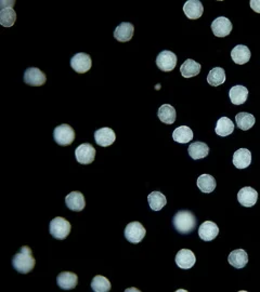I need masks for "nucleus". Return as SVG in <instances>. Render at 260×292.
I'll return each instance as SVG.
<instances>
[{
	"mask_svg": "<svg viewBox=\"0 0 260 292\" xmlns=\"http://www.w3.org/2000/svg\"><path fill=\"white\" fill-rule=\"evenodd\" d=\"M95 140L96 143L102 146V147H108L111 146L114 143L116 140V134L113 131V129H111L109 127L100 128L95 132Z\"/></svg>",
	"mask_w": 260,
	"mask_h": 292,
	"instance_id": "obj_10",
	"label": "nucleus"
},
{
	"mask_svg": "<svg viewBox=\"0 0 260 292\" xmlns=\"http://www.w3.org/2000/svg\"><path fill=\"white\" fill-rule=\"evenodd\" d=\"M228 261L232 266L240 269L245 267L248 263V255L243 249H236L229 254Z\"/></svg>",
	"mask_w": 260,
	"mask_h": 292,
	"instance_id": "obj_24",
	"label": "nucleus"
},
{
	"mask_svg": "<svg viewBox=\"0 0 260 292\" xmlns=\"http://www.w3.org/2000/svg\"><path fill=\"white\" fill-rule=\"evenodd\" d=\"M219 234V227L212 221H205L199 229V236L204 241L214 240Z\"/></svg>",
	"mask_w": 260,
	"mask_h": 292,
	"instance_id": "obj_15",
	"label": "nucleus"
},
{
	"mask_svg": "<svg viewBox=\"0 0 260 292\" xmlns=\"http://www.w3.org/2000/svg\"><path fill=\"white\" fill-rule=\"evenodd\" d=\"M231 58L237 65H243V64H246L250 60L249 49L246 46L237 45L232 49Z\"/></svg>",
	"mask_w": 260,
	"mask_h": 292,
	"instance_id": "obj_22",
	"label": "nucleus"
},
{
	"mask_svg": "<svg viewBox=\"0 0 260 292\" xmlns=\"http://www.w3.org/2000/svg\"><path fill=\"white\" fill-rule=\"evenodd\" d=\"M96 148L90 143H82L75 151V157L81 165H90L96 158Z\"/></svg>",
	"mask_w": 260,
	"mask_h": 292,
	"instance_id": "obj_6",
	"label": "nucleus"
},
{
	"mask_svg": "<svg viewBox=\"0 0 260 292\" xmlns=\"http://www.w3.org/2000/svg\"><path fill=\"white\" fill-rule=\"evenodd\" d=\"M215 131H216V133L218 135H219V137L226 138V137H228V135L233 133V131H234V124L230 118L221 117L217 122Z\"/></svg>",
	"mask_w": 260,
	"mask_h": 292,
	"instance_id": "obj_28",
	"label": "nucleus"
},
{
	"mask_svg": "<svg viewBox=\"0 0 260 292\" xmlns=\"http://www.w3.org/2000/svg\"><path fill=\"white\" fill-rule=\"evenodd\" d=\"M13 5H15V2H9L8 7H6L4 4H2V10H0V24L4 27H11L16 23L17 13L12 8Z\"/></svg>",
	"mask_w": 260,
	"mask_h": 292,
	"instance_id": "obj_16",
	"label": "nucleus"
},
{
	"mask_svg": "<svg viewBox=\"0 0 260 292\" xmlns=\"http://www.w3.org/2000/svg\"><path fill=\"white\" fill-rule=\"evenodd\" d=\"M91 288L95 292H109L111 290V282L107 277L97 275L91 281Z\"/></svg>",
	"mask_w": 260,
	"mask_h": 292,
	"instance_id": "obj_33",
	"label": "nucleus"
},
{
	"mask_svg": "<svg viewBox=\"0 0 260 292\" xmlns=\"http://www.w3.org/2000/svg\"><path fill=\"white\" fill-rule=\"evenodd\" d=\"M172 139L177 143L187 144L193 140V131L188 126H181L172 132Z\"/></svg>",
	"mask_w": 260,
	"mask_h": 292,
	"instance_id": "obj_27",
	"label": "nucleus"
},
{
	"mask_svg": "<svg viewBox=\"0 0 260 292\" xmlns=\"http://www.w3.org/2000/svg\"><path fill=\"white\" fill-rule=\"evenodd\" d=\"M198 187L203 193H212L216 188V180L210 174H202L198 179Z\"/></svg>",
	"mask_w": 260,
	"mask_h": 292,
	"instance_id": "obj_32",
	"label": "nucleus"
},
{
	"mask_svg": "<svg viewBox=\"0 0 260 292\" xmlns=\"http://www.w3.org/2000/svg\"><path fill=\"white\" fill-rule=\"evenodd\" d=\"M229 96L231 100V103L234 105H241L247 101L248 98V90L244 85L237 84L232 87L229 91Z\"/></svg>",
	"mask_w": 260,
	"mask_h": 292,
	"instance_id": "obj_20",
	"label": "nucleus"
},
{
	"mask_svg": "<svg viewBox=\"0 0 260 292\" xmlns=\"http://www.w3.org/2000/svg\"><path fill=\"white\" fill-rule=\"evenodd\" d=\"M212 31L216 37H227L232 31L231 21L226 17L217 18L212 23Z\"/></svg>",
	"mask_w": 260,
	"mask_h": 292,
	"instance_id": "obj_12",
	"label": "nucleus"
},
{
	"mask_svg": "<svg viewBox=\"0 0 260 292\" xmlns=\"http://www.w3.org/2000/svg\"><path fill=\"white\" fill-rule=\"evenodd\" d=\"M233 165L237 169H245L251 163V153L247 148H240L233 155Z\"/></svg>",
	"mask_w": 260,
	"mask_h": 292,
	"instance_id": "obj_21",
	"label": "nucleus"
},
{
	"mask_svg": "<svg viewBox=\"0 0 260 292\" xmlns=\"http://www.w3.org/2000/svg\"><path fill=\"white\" fill-rule=\"evenodd\" d=\"M58 286L63 290H72L78 283V276L72 272H62L57 277Z\"/></svg>",
	"mask_w": 260,
	"mask_h": 292,
	"instance_id": "obj_17",
	"label": "nucleus"
},
{
	"mask_svg": "<svg viewBox=\"0 0 260 292\" xmlns=\"http://www.w3.org/2000/svg\"><path fill=\"white\" fill-rule=\"evenodd\" d=\"M71 223L62 217H57L51 220L50 226H49V231H50L51 236L59 240H64L68 236L69 233H71Z\"/></svg>",
	"mask_w": 260,
	"mask_h": 292,
	"instance_id": "obj_3",
	"label": "nucleus"
},
{
	"mask_svg": "<svg viewBox=\"0 0 260 292\" xmlns=\"http://www.w3.org/2000/svg\"><path fill=\"white\" fill-rule=\"evenodd\" d=\"M93 61H91L90 55L87 53H77L71 60V66L78 74H85L91 68Z\"/></svg>",
	"mask_w": 260,
	"mask_h": 292,
	"instance_id": "obj_9",
	"label": "nucleus"
},
{
	"mask_svg": "<svg viewBox=\"0 0 260 292\" xmlns=\"http://www.w3.org/2000/svg\"><path fill=\"white\" fill-rule=\"evenodd\" d=\"M177 55L174 52L164 50L157 55L156 65L161 72H171L177 65Z\"/></svg>",
	"mask_w": 260,
	"mask_h": 292,
	"instance_id": "obj_7",
	"label": "nucleus"
},
{
	"mask_svg": "<svg viewBox=\"0 0 260 292\" xmlns=\"http://www.w3.org/2000/svg\"><path fill=\"white\" fill-rule=\"evenodd\" d=\"M174 227L178 233L188 235L192 233L196 227V218L194 213L189 210H180L172 219Z\"/></svg>",
	"mask_w": 260,
	"mask_h": 292,
	"instance_id": "obj_2",
	"label": "nucleus"
},
{
	"mask_svg": "<svg viewBox=\"0 0 260 292\" xmlns=\"http://www.w3.org/2000/svg\"><path fill=\"white\" fill-rule=\"evenodd\" d=\"M196 262L195 254L189 249H181L176 255V264L182 269H190Z\"/></svg>",
	"mask_w": 260,
	"mask_h": 292,
	"instance_id": "obj_13",
	"label": "nucleus"
},
{
	"mask_svg": "<svg viewBox=\"0 0 260 292\" xmlns=\"http://www.w3.org/2000/svg\"><path fill=\"white\" fill-rule=\"evenodd\" d=\"M147 202H149V205L152 210L159 211L166 206L167 199L163 193L155 190L152 191V193L147 196Z\"/></svg>",
	"mask_w": 260,
	"mask_h": 292,
	"instance_id": "obj_31",
	"label": "nucleus"
},
{
	"mask_svg": "<svg viewBox=\"0 0 260 292\" xmlns=\"http://www.w3.org/2000/svg\"><path fill=\"white\" fill-rule=\"evenodd\" d=\"M201 64L195 62L194 60L191 59H188L186 60L184 63H182V65L180 66V73L182 75V77L185 78H192L198 76L201 72Z\"/></svg>",
	"mask_w": 260,
	"mask_h": 292,
	"instance_id": "obj_25",
	"label": "nucleus"
},
{
	"mask_svg": "<svg viewBox=\"0 0 260 292\" xmlns=\"http://www.w3.org/2000/svg\"><path fill=\"white\" fill-rule=\"evenodd\" d=\"M145 229L140 222H130L125 229V237L131 244L141 243L145 237Z\"/></svg>",
	"mask_w": 260,
	"mask_h": 292,
	"instance_id": "obj_5",
	"label": "nucleus"
},
{
	"mask_svg": "<svg viewBox=\"0 0 260 292\" xmlns=\"http://www.w3.org/2000/svg\"><path fill=\"white\" fill-rule=\"evenodd\" d=\"M249 5L252 10L257 13H260V0H251Z\"/></svg>",
	"mask_w": 260,
	"mask_h": 292,
	"instance_id": "obj_34",
	"label": "nucleus"
},
{
	"mask_svg": "<svg viewBox=\"0 0 260 292\" xmlns=\"http://www.w3.org/2000/svg\"><path fill=\"white\" fill-rule=\"evenodd\" d=\"M35 264H36V260L33 256V251L29 246H23L12 259L13 267L21 274L32 272Z\"/></svg>",
	"mask_w": 260,
	"mask_h": 292,
	"instance_id": "obj_1",
	"label": "nucleus"
},
{
	"mask_svg": "<svg viewBox=\"0 0 260 292\" xmlns=\"http://www.w3.org/2000/svg\"><path fill=\"white\" fill-rule=\"evenodd\" d=\"M227 79L226 72L222 67H214L207 75V82L213 85V87H218V85H221L224 83Z\"/></svg>",
	"mask_w": 260,
	"mask_h": 292,
	"instance_id": "obj_29",
	"label": "nucleus"
},
{
	"mask_svg": "<svg viewBox=\"0 0 260 292\" xmlns=\"http://www.w3.org/2000/svg\"><path fill=\"white\" fill-rule=\"evenodd\" d=\"M53 139L57 143L61 146H68L71 145L75 140V131L73 128L63 124L58 126L53 131Z\"/></svg>",
	"mask_w": 260,
	"mask_h": 292,
	"instance_id": "obj_4",
	"label": "nucleus"
},
{
	"mask_svg": "<svg viewBox=\"0 0 260 292\" xmlns=\"http://www.w3.org/2000/svg\"><path fill=\"white\" fill-rule=\"evenodd\" d=\"M23 80L26 84L33 85V87H40L44 85L47 81V77L44 72L37 67H30L25 70Z\"/></svg>",
	"mask_w": 260,
	"mask_h": 292,
	"instance_id": "obj_8",
	"label": "nucleus"
},
{
	"mask_svg": "<svg viewBox=\"0 0 260 292\" xmlns=\"http://www.w3.org/2000/svg\"><path fill=\"white\" fill-rule=\"evenodd\" d=\"M66 207L75 212H79L85 209L86 202L85 197L80 193V191H72L65 197Z\"/></svg>",
	"mask_w": 260,
	"mask_h": 292,
	"instance_id": "obj_14",
	"label": "nucleus"
},
{
	"mask_svg": "<svg viewBox=\"0 0 260 292\" xmlns=\"http://www.w3.org/2000/svg\"><path fill=\"white\" fill-rule=\"evenodd\" d=\"M257 199H258L257 190L249 186L241 188L240 191L237 193L238 203H240L243 207H246V208L254 207L257 203Z\"/></svg>",
	"mask_w": 260,
	"mask_h": 292,
	"instance_id": "obj_11",
	"label": "nucleus"
},
{
	"mask_svg": "<svg viewBox=\"0 0 260 292\" xmlns=\"http://www.w3.org/2000/svg\"><path fill=\"white\" fill-rule=\"evenodd\" d=\"M235 122H236V126L238 129L246 131V130L251 129V127L255 125L256 119L254 115H251V114L242 112V113H238L235 116Z\"/></svg>",
	"mask_w": 260,
	"mask_h": 292,
	"instance_id": "obj_30",
	"label": "nucleus"
},
{
	"mask_svg": "<svg viewBox=\"0 0 260 292\" xmlns=\"http://www.w3.org/2000/svg\"><path fill=\"white\" fill-rule=\"evenodd\" d=\"M188 152L190 157L194 160L205 158L209 154V147L206 143L204 142H194V143H191L188 148Z\"/></svg>",
	"mask_w": 260,
	"mask_h": 292,
	"instance_id": "obj_23",
	"label": "nucleus"
},
{
	"mask_svg": "<svg viewBox=\"0 0 260 292\" xmlns=\"http://www.w3.org/2000/svg\"><path fill=\"white\" fill-rule=\"evenodd\" d=\"M157 116L161 123L166 125H172L176 122V110L170 104H163L158 109Z\"/></svg>",
	"mask_w": 260,
	"mask_h": 292,
	"instance_id": "obj_26",
	"label": "nucleus"
},
{
	"mask_svg": "<svg viewBox=\"0 0 260 292\" xmlns=\"http://www.w3.org/2000/svg\"><path fill=\"white\" fill-rule=\"evenodd\" d=\"M133 33H135L133 25L128 22H123L115 28L114 38L119 42H127L131 40Z\"/></svg>",
	"mask_w": 260,
	"mask_h": 292,
	"instance_id": "obj_19",
	"label": "nucleus"
},
{
	"mask_svg": "<svg viewBox=\"0 0 260 292\" xmlns=\"http://www.w3.org/2000/svg\"><path fill=\"white\" fill-rule=\"evenodd\" d=\"M184 12L190 20H198L203 16L204 7L200 0H188L184 6Z\"/></svg>",
	"mask_w": 260,
	"mask_h": 292,
	"instance_id": "obj_18",
	"label": "nucleus"
}]
</instances>
